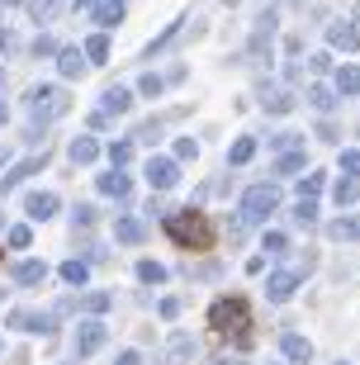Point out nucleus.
I'll return each mask as SVG.
<instances>
[{
  "instance_id": "obj_1",
  "label": "nucleus",
  "mask_w": 360,
  "mask_h": 365,
  "mask_svg": "<svg viewBox=\"0 0 360 365\" xmlns=\"http://www.w3.org/2000/svg\"><path fill=\"white\" fill-rule=\"evenodd\" d=\"M275 204H280L275 185L247 190V200H242V228H247V223H261V218H270V214H275Z\"/></svg>"
},
{
  "instance_id": "obj_2",
  "label": "nucleus",
  "mask_w": 360,
  "mask_h": 365,
  "mask_svg": "<svg viewBox=\"0 0 360 365\" xmlns=\"http://www.w3.org/2000/svg\"><path fill=\"white\" fill-rule=\"evenodd\" d=\"M71 346H76V356H95L100 351V346H105V323H81V332H76V341H71Z\"/></svg>"
},
{
  "instance_id": "obj_3",
  "label": "nucleus",
  "mask_w": 360,
  "mask_h": 365,
  "mask_svg": "<svg viewBox=\"0 0 360 365\" xmlns=\"http://www.w3.org/2000/svg\"><path fill=\"white\" fill-rule=\"evenodd\" d=\"M280 351L289 356V361L308 365V361H313V341H308V337H299V332H284V337H280Z\"/></svg>"
},
{
  "instance_id": "obj_4",
  "label": "nucleus",
  "mask_w": 360,
  "mask_h": 365,
  "mask_svg": "<svg viewBox=\"0 0 360 365\" xmlns=\"http://www.w3.org/2000/svg\"><path fill=\"white\" fill-rule=\"evenodd\" d=\"M294 284H299V271H275V275H270V284H266V294L275 299V304H284V299L294 294Z\"/></svg>"
},
{
  "instance_id": "obj_5",
  "label": "nucleus",
  "mask_w": 360,
  "mask_h": 365,
  "mask_svg": "<svg viewBox=\"0 0 360 365\" xmlns=\"http://www.w3.org/2000/svg\"><path fill=\"white\" fill-rule=\"evenodd\" d=\"M171 232H175V237H180V242H204V223H200V218H171Z\"/></svg>"
},
{
  "instance_id": "obj_6",
  "label": "nucleus",
  "mask_w": 360,
  "mask_h": 365,
  "mask_svg": "<svg viewBox=\"0 0 360 365\" xmlns=\"http://www.w3.org/2000/svg\"><path fill=\"white\" fill-rule=\"evenodd\" d=\"M209 318H214V327H223V323H242V304H237V299H218Z\"/></svg>"
},
{
  "instance_id": "obj_7",
  "label": "nucleus",
  "mask_w": 360,
  "mask_h": 365,
  "mask_svg": "<svg viewBox=\"0 0 360 365\" xmlns=\"http://www.w3.org/2000/svg\"><path fill=\"white\" fill-rule=\"evenodd\" d=\"M147 180H152L157 190H171L175 185V166L171 162H147Z\"/></svg>"
},
{
  "instance_id": "obj_8",
  "label": "nucleus",
  "mask_w": 360,
  "mask_h": 365,
  "mask_svg": "<svg viewBox=\"0 0 360 365\" xmlns=\"http://www.w3.org/2000/svg\"><path fill=\"white\" fill-rule=\"evenodd\" d=\"M190 351H195V337H185V332H175V337H171V346H166V361H171V365H180Z\"/></svg>"
},
{
  "instance_id": "obj_9",
  "label": "nucleus",
  "mask_w": 360,
  "mask_h": 365,
  "mask_svg": "<svg viewBox=\"0 0 360 365\" xmlns=\"http://www.w3.org/2000/svg\"><path fill=\"white\" fill-rule=\"evenodd\" d=\"M14 323L29 327V332H53V318L48 313H14Z\"/></svg>"
},
{
  "instance_id": "obj_10",
  "label": "nucleus",
  "mask_w": 360,
  "mask_h": 365,
  "mask_svg": "<svg viewBox=\"0 0 360 365\" xmlns=\"http://www.w3.org/2000/svg\"><path fill=\"white\" fill-rule=\"evenodd\" d=\"M119 242H143V223H133V218H119Z\"/></svg>"
},
{
  "instance_id": "obj_11",
  "label": "nucleus",
  "mask_w": 360,
  "mask_h": 365,
  "mask_svg": "<svg viewBox=\"0 0 360 365\" xmlns=\"http://www.w3.org/2000/svg\"><path fill=\"white\" fill-rule=\"evenodd\" d=\"M138 280H143V284H161V280H166V271H161L157 261H143V266H138Z\"/></svg>"
},
{
  "instance_id": "obj_12",
  "label": "nucleus",
  "mask_w": 360,
  "mask_h": 365,
  "mask_svg": "<svg viewBox=\"0 0 360 365\" xmlns=\"http://www.w3.org/2000/svg\"><path fill=\"white\" fill-rule=\"evenodd\" d=\"M332 237H360V218H336Z\"/></svg>"
},
{
  "instance_id": "obj_13",
  "label": "nucleus",
  "mask_w": 360,
  "mask_h": 365,
  "mask_svg": "<svg viewBox=\"0 0 360 365\" xmlns=\"http://www.w3.org/2000/svg\"><path fill=\"white\" fill-rule=\"evenodd\" d=\"M356 195H360V180H356V176H351V180H341V185H336V200H341V204H351V200H356Z\"/></svg>"
},
{
  "instance_id": "obj_14",
  "label": "nucleus",
  "mask_w": 360,
  "mask_h": 365,
  "mask_svg": "<svg viewBox=\"0 0 360 365\" xmlns=\"http://www.w3.org/2000/svg\"><path fill=\"white\" fill-rule=\"evenodd\" d=\"M38 280H43V266H38V261L19 266V284H38Z\"/></svg>"
},
{
  "instance_id": "obj_15",
  "label": "nucleus",
  "mask_w": 360,
  "mask_h": 365,
  "mask_svg": "<svg viewBox=\"0 0 360 365\" xmlns=\"http://www.w3.org/2000/svg\"><path fill=\"white\" fill-rule=\"evenodd\" d=\"M29 209H34V218H48V214L57 209V200H53V195H43V200H34Z\"/></svg>"
},
{
  "instance_id": "obj_16",
  "label": "nucleus",
  "mask_w": 360,
  "mask_h": 365,
  "mask_svg": "<svg viewBox=\"0 0 360 365\" xmlns=\"http://www.w3.org/2000/svg\"><path fill=\"white\" fill-rule=\"evenodd\" d=\"M62 275H67L71 284H86V261H67V271H62Z\"/></svg>"
},
{
  "instance_id": "obj_17",
  "label": "nucleus",
  "mask_w": 360,
  "mask_h": 365,
  "mask_svg": "<svg viewBox=\"0 0 360 365\" xmlns=\"http://www.w3.org/2000/svg\"><path fill=\"white\" fill-rule=\"evenodd\" d=\"M313 214H318V209H313V204H299V209H294V223H299V228H308V223H313Z\"/></svg>"
},
{
  "instance_id": "obj_18",
  "label": "nucleus",
  "mask_w": 360,
  "mask_h": 365,
  "mask_svg": "<svg viewBox=\"0 0 360 365\" xmlns=\"http://www.w3.org/2000/svg\"><path fill=\"white\" fill-rule=\"evenodd\" d=\"M105 190H109V195H119V200H123V195H128V180H123V176H105Z\"/></svg>"
},
{
  "instance_id": "obj_19",
  "label": "nucleus",
  "mask_w": 360,
  "mask_h": 365,
  "mask_svg": "<svg viewBox=\"0 0 360 365\" xmlns=\"http://www.w3.org/2000/svg\"><path fill=\"white\" fill-rule=\"evenodd\" d=\"M336 86H341V91H360V71H341Z\"/></svg>"
},
{
  "instance_id": "obj_20",
  "label": "nucleus",
  "mask_w": 360,
  "mask_h": 365,
  "mask_svg": "<svg viewBox=\"0 0 360 365\" xmlns=\"http://www.w3.org/2000/svg\"><path fill=\"white\" fill-rule=\"evenodd\" d=\"M86 309H91V313H105L109 309V294H91V299H86Z\"/></svg>"
},
{
  "instance_id": "obj_21",
  "label": "nucleus",
  "mask_w": 360,
  "mask_h": 365,
  "mask_svg": "<svg viewBox=\"0 0 360 365\" xmlns=\"http://www.w3.org/2000/svg\"><path fill=\"white\" fill-rule=\"evenodd\" d=\"M252 152H256L252 143H237V148H232V162H247V157H252Z\"/></svg>"
},
{
  "instance_id": "obj_22",
  "label": "nucleus",
  "mask_w": 360,
  "mask_h": 365,
  "mask_svg": "<svg viewBox=\"0 0 360 365\" xmlns=\"http://www.w3.org/2000/svg\"><path fill=\"white\" fill-rule=\"evenodd\" d=\"M95 157V143H76V162H91Z\"/></svg>"
},
{
  "instance_id": "obj_23",
  "label": "nucleus",
  "mask_w": 360,
  "mask_h": 365,
  "mask_svg": "<svg viewBox=\"0 0 360 365\" xmlns=\"http://www.w3.org/2000/svg\"><path fill=\"white\" fill-rule=\"evenodd\" d=\"M114 365H143V356H138V351H123V356H119Z\"/></svg>"
},
{
  "instance_id": "obj_24",
  "label": "nucleus",
  "mask_w": 360,
  "mask_h": 365,
  "mask_svg": "<svg viewBox=\"0 0 360 365\" xmlns=\"http://www.w3.org/2000/svg\"><path fill=\"white\" fill-rule=\"evenodd\" d=\"M214 365H237V361H214Z\"/></svg>"
}]
</instances>
